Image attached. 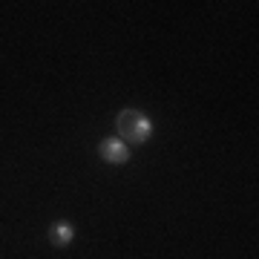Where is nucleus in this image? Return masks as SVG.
<instances>
[{
  "label": "nucleus",
  "instance_id": "obj_1",
  "mask_svg": "<svg viewBox=\"0 0 259 259\" xmlns=\"http://www.w3.org/2000/svg\"><path fill=\"white\" fill-rule=\"evenodd\" d=\"M115 127H118V139L124 144H147L153 136V121L141 110H121L115 115Z\"/></svg>",
  "mask_w": 259,
  "mask_h": 259
},
{
  "label": "nucleus",
  "instance_id": "obj_3",
  "mask_svg": "<svg viewBox=\"0 0 259 259\" xmlns=\"http://www.w3.org/2000/svg\"><path fill=\"white\" fill-rule=\"evenodd\" d=\"M49 242L55 245V248H66V245H72L75 239V228L69 222H55L52 228H49Z\"/></svg>",
  "mask_w": 259,
  "mask_h": 259
},
{
  "label": "nucleus",
  "instance_id": "obj_2",
  "mask_svg": "<svg viewBox=\"0 0 259 259\" xmlns=\"http://www.w3.org/2000/svg\"><path fill=\"white\" fill-rule=\"evenodd\" d=\"M98 150H101V158L110 161V164H127L130 161V144H124L118 136L104 139L101 144H98Z\"/></svg>",
  "mask_w": 259,
  "mask_h": 259
}]
</instances>
